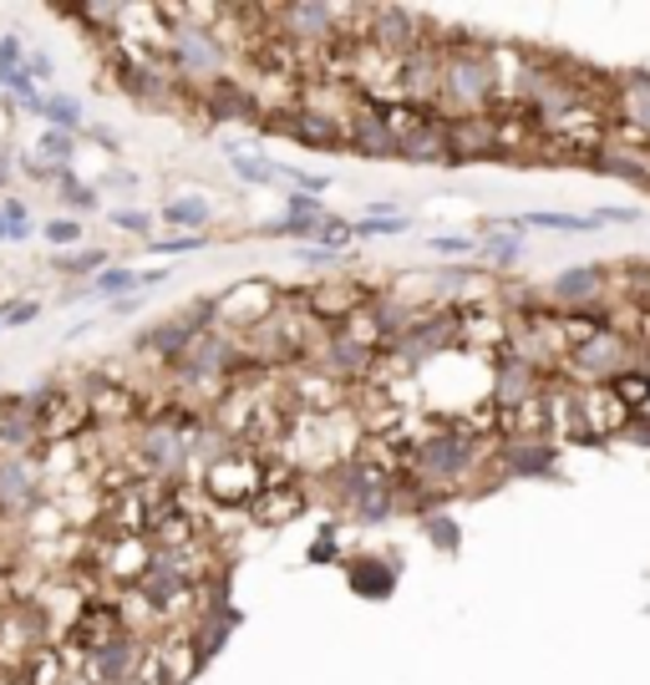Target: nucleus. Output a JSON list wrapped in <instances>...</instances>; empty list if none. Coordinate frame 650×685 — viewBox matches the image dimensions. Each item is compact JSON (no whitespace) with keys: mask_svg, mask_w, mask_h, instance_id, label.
Wrapping results in <instances>:
<instances>
[{"mask_svg":"<svg viewBox=\"0 0 650 685\" xmlns=\"http://www.w3.org/2000/svg\"><path fill=\"white\" fill-rule=\"evenodd\" d=\"M417 533L428 539V549H432V554H447V558H453V554L462 549V524H458V518H453L447 508L422 513V518H417Z\"/></svg>","mask_w":650,"mask_h":685,"instance_id":"5701e85b","label":"nucleus"},{"mask_svg":"<svg viewBox=\"0 0 650 685\" xmlns=\"http://www.w3.org/2000/svg\"><path fill=\"white\" fill-rule=\"evenodd\" d=\"M346 147H351L356 158L382 163V158H397L401 132L392 128V117L382 112V103H366L346 117Z\"/></svg>","mask_w":650,"mask_h":685,"instance_id":"1a4fd4ad","label":"nucleus"},{"mask_svg":"<svg viewBox=\"0 0 650 685\" xmlns=\"http://www.w3.org/2000/svg\"><path fill=\"white\" fill-rule=\"evenodd\" d=\"M594 219L600 224H625V229H636L646 214L640 208H630V204H605V208H594Z\"/></svg>","mask_w":650,"mask_h":685,"instance_id":"ea45409f","label":"nucleus"},{"mask_svg":"<svg viewBox=\"0 0 650 685\" xmlns=\"http://www.w3.org/2000/svg\"><path fill=\"white\" fill-rule=\"evenodd\" d=\"M0 244H5V219H0Z\"/></svg>","mask_w":650,"mask_h":685,"instance_id":"de8ad7c7","label":"nucleus"},{"mask_svg":"<svg viewBox=\"0 0 650 685\" xmlns=\"http://www.w3.org/2000/svg\"><path fill=\"white\" fill-rule=\"evenodd\" d=\"M92 183H97V193H103V199H133L143 178H137L133 168H107V173L92 178Z\"/></svg>","mask_w":650,"mask_h":685,"instance_id":"72a5a7b5","label":"nucleus"},{"mask_svg":"<svg viewBox=\"0 0 650 685\" xmlns=\"http://www.w3.org/2000/svg\"><path fill=\"white\" fill-rule=\"evenodd\" d=\"M346 589H351L356 599H371V604H386V599L397 594L401 584V558L392 554H346Z\"/></svg>","mask_w":650,"mask_h":685,"instance_id":"9d476101","label":"nucleus"},{"mask_svg":"<svg viewBox=\"0 0 650 685\" xmlns=\"http://www.w3.org/2000/svg\"><path fill=\"white\" fill-rule=\"evenodd\" d=\"M0 371H5V365H0Z\"/></svg>","mask_w":650,"mask_h":685,"instance_id":"09e8293b","label":"nucleus"},{"mask_svg":"<svg viewBox=\"0 0 650 685\" xmlns=\"http://www.w3.org/2000/svg\"><path fill=\"white\" fill-rule=\"evenodd\" d=\"M36 158L51 168V173H67V168H76V153H82V137H72V132H57V128H41L36 132V147H31Z\"/></svg>","mask_w":650,"mask_h":685,"instance_id":"4be33fe9","label":"nucleus"},{"mask_svg":"<svg viewBox=\"0 0 650 685\" xmlns=\"http://www.w3.org/2000/svg\"><path fill=\"white\" fill-rule=\"evenodd\" d=\"M57 204H61V214H72V219H92V214H103V193H97V183L92 178H82L76 168H67V173H57Z\"/></svg>","mask_w":650,"mask_h":685,"instance_id":"f3484780","label":"nucleus"},{"mask_svg":"<svg viewBox=\"0 0 650 685\" xmlns=\"http://www.w3.org/2000/svg\"><path fill=\"white\" fill-rule=\"evenodd\" d=\"M503 103V67L498 46L447 41L437 67V107L443 117H488Z\"/></svg>","mask_w":650,"mask_h":685,"instance_id":"f257e3e1","label":"nucleus"},{"mask_svg":"<svg viewBox=\"0 0 650 685\" xmlns=\"http://www.w3.org/2000/svg\"><path fill=\"white\" fill-rule=\"evenodd\" d=\"M280 189L311 193V199H325L336 189V173H315V168H300V163H280Z\"/></svg>","mask_w":650,"mask_h":685,"instance_id":"c756f323","label":"nucleus"},{"mask_svg":"<svg viewBox=\"0 0 650 685\" xmlns=\"http://www.w3.org/2000/svg\"><path fill=\"white\" fill-rule=\"evenodd\" d=\"M148 305V295H122V300H112V305H103V315H112V321H122V315H137V310Z\"/></svg>","mask_w":650,"mask_h":685,"instance_id":"79ce46f5","label":"nucleus"},{"mask_svg":"<svg viewBox=\"0 0 650 685\" xmlns=\"http://www.w3.org/2000/svg\"><path fill=\"white\" fill-rule=\"evenodd\" d=\"M615 122L650 143V72H630L615 82Z\"/></svg>","mask_w":650,"mask_h":685,"instance_id":"4468645a","label":"nucleus"},{"mask_svg":"<svg viewBox=\"0 0 650 685\" xmlns=\"http://www.w3.org/2000/svg\"><path fill=\"white\" fill-rule=\"evenodd\" d=\"M36 239H46V244L57 249V254H67V249H82L87 244V219H72V214H51V219L41 224V233Z\"/></svg>","mask_w":650,"mask_h":685,"instance_id":"c85d7f7f","label":"nucleus"},{"mask_svg":"<svg viewBox=\"0 0 650 685\" xmlns=\"http://www.w3.org/2000/svg\"><path fill=\"white\" fill-rule=\"evenodd\" d=\"M615 269L610 264H569L554 279H544V305L554 315H579V310H605L615 305Z\"/></svg>","mask_w":650,"mask_h":685,"instance_id":"20e7f679","label":"nucleus"},{"mask_svg":"<svg viewBox=\"0 0 650 685\" xmlns=\"http://www.w3.org/2000/svg\"><path fill=\"white\" fill-rule=\"evenodd\" d=\"M493 478L498 482H564L559 447L544 437H493Z\"/></svg>","mask_w":650,"mask_h":685,"instance_id":"39448f33","label":"nucleus"},{"mask_svg":"<svg viewBox=\"0 0 650 685\" xmlns=\"http://www.w3.org/2000/svg\"><path fill=\"white\" fill-rule=\"evenodd\" d=\"M162 61L183 92H208L214 82L229 76L234 67V46L224 41V31H208V26H189V21H173L162 26Z\"/></svg>","mask_w":650,"mask_h":685,"instance_id":"f03ea898","label":"nucleus"},{"mask_svg":"<svg viewBox=\"0 0 650 685\" xmlns=\"http://www.w3.org/2000/svg\"><path fill=\"white\" fill-rule=\"evenodd\" d=\"M103 219L112 224V229L133 233L137 244H148L153 233H158V214H153V208H143V204H112V208H103Z\"/></svg>","mask_w":650,"mask_h":685,"instance_id":"a878e982","label":"nucleus"},{"mask_svg":"<svg viewBox=\"0 0 650 685\" xmlns=\"http://www.w3.org/2000/svg\"><path fill=\"white\" fill-rule=\"evenodd\" d=\"M514 224L523 233H594L605 229V224L594 219V214H564V208H533V214H514Z\"/></svg>","mask_w":650,"mask_h":685,"instance_id":"6ab92c4d","label":"nucleus"},{"mask_svg":"<svg viewBox=\"0 0 650 685\" xmlns=\"http://www.w3.org/2000/svg\"><path fill=\"white\" fill-rule=\"evenodd\" d=\"M478 233V264H483L493 279H503L508 269H518L523 264V254H529V239L518 229H503V214H488V219L473 224Z\"/></svg>","mask_w":650,"mask_h":685,"instance_id":"9b49d317","label":"nucleus"},{"mask_svg":"<svg viewBox=\"0 0 650 685\" xmlns=\"http://www.w3.org/2000/svg\"><path fill=\"white\" fill-rule=\"evenodd\" d=\"M143 290V269L137 264H107L103 275L87 279V305H112V300H122V295H137ZM148 295V290H143Z\"/></svg>","mask_w":650,"mask_h":685,"instance_id":"a211bd4d","label":"nucleus"},{"mask_svg":"<svg viewBox=\"0 0 650 685\" xmlns=\"http://www.w3.org/2000/svg\"><path fill=\"white\" fill-rule=\"evenodd\" d=\"M97 325H103V315H97V321H76V325H72V331H67V336H61V340H67V346H72V340L92 336V331H97Z\"/></svg>","mask_w":650,"mask_h":685,"instance_id":"c03bdc74","label":"nucleus"},{"mask_svg":"<svg viewBox=\"0 0 650 685\" xmlns=\"http://www.w3.org/2000/svg\"><path fill=\"white\" fill-rule=\"evenodd\" d=\"M158 224H168V233H214L219 204L208 193H168L158 204Z\"/></svg>","mask_w":650,"mask_h":685,"instance_id":"ddd939ff","label":"nucleus"},{"mask_svg":"<svg viewBox=\"0 0 650 685\" xmlns=\"http://www.w3.org/2000/svg\"><path fill=\"white\" fill-rule=\"evenodd\" d=\"M214 305H219L214 331L244 340V336H254L269 315H275V290H269L265 279H239V285H229V290L214 295Z\"/></svg>","mask_w":650,"mask_h":685,"instance_id":"0eeeda50","label":"nucleus"},{"mask_svg":"<svg viewBox=\"0 0 650 685\" xmlns=\"http://www.w3.org/2000/svg\"><path fill=\"white\" fill-rule=\"evenodd\" d=\"M412 229V214H401V219H366V214H361V219H351V244L356 239H397V233H407Z\"/></svg>","mask_w":650,"mask_h":685,"instance_id":"7c9ffc66","label":"nucleus"},{"mask_svg":"<svg viewBox=\"0 0 650 685\" xmlns=\"http://www.w3.org/2000/svg\"><path fill=\"white\" fill-rule=\"evenodd\" d=\"M11 178H15V168H11V153H0V193H11Z\"/></svg>","mask_w":650,"mask_h":685,"instance_id":"a18cd8bd","label":"nucleus"},{"mask_svg":"<svg viewBox=\"0 0 650 685\" xmlns=\"http://www.w3.org/2000/svg\"><path fill=\"white\" fill-rule=\"evenodd\" d=\"M107 264H118V249L112 244H82V249H67V254H51V275L72 279V285H87L92 275H103Z\"/></svg>","mask_w":650,"mask_h":685,"instance_id":"dca6fc26","label":"nucleus"},{"mask_svg":"<svg viewBox=\"0 0 650 685\" xmlns=\"http://www.w3.org/2000/svg\"><path fill=\"white\" fill-rule=\"evenodd\" d=\"M26 36H21V26L0 31V72H15V67H26Z\"/></svg>","mask_w":650,"mask_h":685,"instance_id":"e433bc0d","label":"nucleus"},{"mask_svg":"<svg viewBox=\"0 0 650 685\" xmlns=\"http://www.w3.org/2000/svg\"><path fill=\"white\" fill-rule=\"evenodd\" d=\"M5 305H11V300H0V336H5Z\"/></svg>","mask_w":650,"mask_h":685,"instance_id":"49530a36","label":"nucleus"},{"mask_svg":"<svg viewBox=\"0 0 650 685\" xmlns=\"http://www.w3.org/2000/svg\"><path fill=\"white\" fill-rule=\"evenodd\" d=\"M300 269H321V275H346L356 264V249H321V244H296Z\"/></svg>","mask_w":650,"mask_h":685,"instance_id":"cd10ccee","label":"nucleus"},{"mask_svg":"<svg viewBox=\"0 0 650 685\" xmlns=\"http://www.w3.org/2000/svg\"><path fill=\"white\" fill-rule=\"evenodd\" d=\"M615 442H630V447H640V453H650V411H640V417H625L621 437Z\"/></svg>","mask_w":650,"mask_h":685,"instance_id":"58836bf2","label":"nucleus"},{"mask_svg":"<svg viewBox=\"0 0 650 685\" xmlns=\"http://www.w3.org/2000/svg\"><path fill=\"white\" fill-rule=\"evenodd\" d=\"M407 214V204H401L397 193H386V199H371L366 204V219H401Z\"/></svg>","mask_w":650,"mask_h":685,"instance_id":"a19ab883","label":"nucleus"},{"mask_svg":"<svg viewBox=\"0 0 650 685\" xmlns=\"http://www.w3.org/2000/svg\"><path fill=\"white\" fill-rule=\"evenodd\" d=\"M36 447H41V417L31 407V396L26 392L0 396V453L36 457Z\"/></svg>","mask_w":650,"mask_h":685,"instance_id":"f8f14e48","label":"nucleus"},{"mask_svg":"<svg viewBox=\"0 0 650 685\" xmlns=\"http://www.w3.org/2000/svg\"><path fill=\"white\" fill-rule=\"evenodd\" d=\"M305 564H311V569L346 564V533H340V518H325V524L315 528V539L305 543Z\"/></svg>","mask_w":650,"mask_h":685,"instance_id":"393cba45","label":"nucleus"},{"mask_svg":"<svg viewBox=\"0 0 650 685\" xmlns=\"http://www.w3.org/2000/svg\"><path fill=\"white\" fill-rule=\"evenodd\" d=\"M280 204H285V219H325L330 214L325 199H311V193H296V189H285Z\"/></svg>","mask_w":650,"mask_h":685,"instance_id":"f704fd0d","label":"nucleus"},{"mask_svg":"<svg viewBox=\"0 0 650 685\" xmlns=\"http://www.w3.org/2000/svg\"><path fill=\"white\" fill-rule=\"evenodd\" d=\"M26 72L36 76L41 92H51L57 87V51H51V46H26Z\"/></svg>","mask_w":650,"mask_h":685,"instance_id":"473e14b6","label":"nucleus"},{"mask_svg":"<svg viewBox=\"0 0 650 685\" xmlns=\"http://www.w3.org/2000/svg\"><path fill=\"white\" fill-rule=\"evenodd\" d=\"M46 503V467L36 457L0 453V524L36 518Z\"/></svg>","mask_w":650,"mask_h":685,"instance_id":"6e6552de","label":"nucleus"},{"mask_svg":"<svg viewBox=\"0 0 650 685\" xmlns=\"http://www.w3.org/2000/svg\"><path fill=\"white\" fill-rule=\"evenodd\" d=\"M168 279H173V269H168V264H153V269H143V290H162Z\"/></svg>","mask_w":650,"mask_h":685,"instance_id":"37998d69","label":"nucleus"},{"mask_svg":"<svg viewBox=\"0 0 650 685\" xmlns=\"http://www.w3.org/2000/svg\"><path fill=\"white\" fill-rule=\"evenodd\" d=\"M46 300L41 295H11V305H5V331H26V325L41 321Z\"/></svg>","mask_w":650,"mask_h":685,"instance_id":"2f4dec72","label":"nucleus"},{"mask_svg":"<svg viewBox=\"0 0 650 685\" xmlns=\"http://www.w3.org/2000/svg\"><path fill=\"white\" fill-rule=\"evenodd\" d=\"M219 147H224L229 173H234L244 189H280V163H275V158H265V153L244 147L239 137H219Z\"/></svg>","mask_w":650,"mask_h":685,"instance_id":"2eb2a0df","label":"nucleus"},{"mask_svg":"<svg viewBox=\"0 0 650 685\" xmlns=\"http://www.w3.org/2000/svg\"><path fill=\"white\" fill-rule=\"evenodd\" d=\"M41 128H57V132L82 137V128H87V107H82V97L67 92V87H51L46 92V107H41Z\"/></svg>","mask_w":650,"mask_h":685,"instance_id":"aec40b11","label":"nucleus"},{"mask_svg":"<svg viewBox=\"0 0 650 685\" xmlns=\"http://www.w3.org/2000/svg\"><path fill=\"white\" fill-rule=\"evenodd\" d=\"M82 143H97L103 153H112V158H118V153H122V132L107 128V122H87V128H82Z\"/></svg>","mask_w":650,"mask_h":685,"instance_id":"4c0bfd02","label":"nucleus"},{"mask_svg":"<svg viewBox=\"0 0 650 685\" xmlns=\"http://www.w3.org/2000/svg\"><path fill=\"white\" fill-rule=\"evenodd\" d=\"M11 168L26 178V183H57V173H51V168H46V163L36 158L31 147H15V153H11Z\"/></svg>","mask_w":650,"mask_h":685,"instance_id":"c9c22d12","label":"nucleus"},{"mask_svg":"<svg viewBox=\"0 0 650 685\" xmlns=\"http://www.w3.org/2000/svg\"><path fill=\"white\" fill-rule=\"evenodd\" d=\"M432 260L443 264H478V233L473 229H443V233H428L422 239Z\"/></svg>","mask_w":650,"mask_h":685,"instance_id":"412c9836","label":"nucleus"},{"mask_svg":"<svg viewBox=\"0 0 650 685\" xmlns=\"http://www.w3.org/2000/svg\"><path fill=\"white\" fill-rule=\"evenodd\" d=\"M0 219H5V244H31L41 233L26 193H0Z\"/></svg>","mask_w":650,"mask_h":685,"instance_id":"b1692460","label":"nucleus"},{"mask_svg":"<svg viewBox=\"0 0 650 685\" xmlns=\"http://www.w3.org/2000/svg\"><path fill=\"white\" fill-rule=\"evenodd\" d=\"M148 650L153 640H143L137 629H118L107 645H97L87 660H82V681L87 685H137L148 671Z\"/></svg>","mask_w":650,"mask_h":685,"instance_id":"423d86ee","label":"nucleus"},{"mask_svg":"<svg viewBox=\"0 0 650 685\" xmlns=\"http://www.w3.org/2000/svg\"><path fill=\"white\" fill-rule=\"evenodd\" d=\"M208 244H214V233H153L148 244H143V254H153V260H183V254H204Z\"/></svg>","mask_w":650,"mask_h":685,"instance_id":"bb28decb","label":"nucleus"},{"mask_svg":"<svg viewBox=\"0 0 650 685\" xmlns=\"http://www.w3.org/2000/svg\"><path fill=\"white\" fill-rule=\"evenodd\" d=\"M356 11H346V5H321V0H305V5H275L269 11V21H275V36H280L285 46H296V51H321V46H340L346 41V21H351Z\"/></svg>","mask_w":650,"mask_h":685,"instance_id":"7ed1b4c3","label":"nucleus"}]
</instances>
